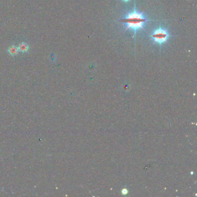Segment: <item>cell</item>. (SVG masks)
<instances>
[{"label": "cell", "instance_id": "1", "mask_svg": "<svg viewBox=\"0 0 197 197\" xmlns=\"http://www.w3.org/2000/svg\"><path fill=\"white\" fill-rule=\"evenodd\" d=\"M148 21L145 16L139 12H138L135 9L133 12L128 13L124 17L120 19V22L124 24L126 28L133 30L136 32L143 29L145 23Z\"/></svg>", "mask_w": 197, "mask_h": 197}, {"label": "cell", "instance_id": "2", "mask_svg": "<svg viewBox=\"0 0 197 197\" xmlns=\"http://www.w3.org/2000/svg\"><path fill=\"white\" fill-rule=\"evenodd\" d=\"M169 35L168 31L161 27L155 30L151 35V38L153 41L161 45L163 43L167 41Z\"/></svg>", "mask_w": 197, "mask_h": 197}, {"label": "cell", "instance_id": "3", "mask_svg": "<svg viewBox=\"0 0 197 197\" xmlns=\"http://www.w3.org/2000/svg\"><path fill=\"white\" fill-rule=\"evenodd\" d=\"M19 52V48L14 45L10 46L8 49V52L11 55H17Z\"/></svg>", "mask_w": 197, "mask_h": 197}, {"label": "cell", "instance_id": "4", "mask_svg": "<svg viewBox=\"0 0 197 197\" xmlns=\"http://www.w3.org/2000/svg\"><path fill=\"white\" fill-rule=\"evenodd\" d=\"M18 48H19V51H21L22 52H26L28 51V50L29 49V46L27 43H26L25 42H23L19 45V46Z\"/></svg>", "mask_w": 197, "mask_h": 197}, {"label": "cell", "instance_id": "5", "mask_svg": "<svg viewBox=\"0 0 197 197\" xmlns=\"http://www.w3.org/2000/svg\"><path fill=\"white\" fill-rule=\"evenodd\" d=\"M123 1H125V2H127V1H130V0H123Z\"/></svg>", "mask_w": 197, "mask_h": 197}]
</instances>
